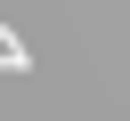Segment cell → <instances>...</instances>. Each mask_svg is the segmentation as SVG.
<instances>
[{"instance_id": "cell-1", "label": "cell", "mask_w": 130, "mask_h": 121, "mask_svg": "<svg viewBox=\"0 0 130 121\" xmlns=\"http://www.w3.org/2000/svg\"><path fill=\"white\" fill-rule=\"evenodd\" d=\"M0 65H8V73H32V48H24L8 24H0Z\"/></svg>"}]
</instances>
